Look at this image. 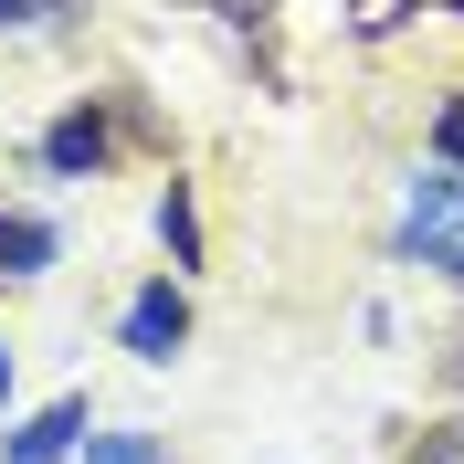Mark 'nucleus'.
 Here are the masks:
<instances>
[{
  "label": "nucleus",
  "mask_w": 464,
  "mask_h": 464,
  "mask_svg": "<svg viewBox=\"0 0 464 464\" xmlns=\"http://www.w3.org/2000/svg\"><path fill=\"white\" fill-rule=\"evenodd\" d=\"M0 411H11V348H0Z\"/></svg>",
  "instance_id": "nucleus-10"
},
{
  "label": "nucleus",
  "mask_w": 464,
  "mask_h": 464,
  "mask_svg": "<svg viewBox=\"0 0 464 464\" xmlns=\"http://www.w3.org/2000/svg\"><path fill=\"white\" fill-rule=\"evenodd\" d=\"M53 11H63V0H0V32H43Z\"/></svg>",
  "instance_id": "nucleus-9"
},
{
  "label": "nucleus",
  "mask_w": 464,
  "mask_h": 464,
  "mask_svg": "<svg viewBox=\"0 0 464 464\" xmlns=\"http://www.w3.org/2000/svg\"><path fill=\"white\" fill-rule=\"evenodd\" d=\"M454 243H464V179L433 159V179H411V201H401V254L443 264Z\"/></svg>",
  "instance_id": "nucleus-1"
},
{
  "label": "nucleus",
  "mask_w": 464,
  "mask_h": 464,
  "mask_svg": "<svg viewBox=\"0 0 464 464\" xmlns=\"http://www.w3.org/2000/svg\"><path fill=\"white\" fill-rule=\"evenodd\" d=\"M85 433H95L85 391H63V401H43V411L22 422V433L0 443V464H74V454H85Z\"/></svg>",
  "instance_id": "nucleus-3"
},
{
  "label": "nucleus",
  "mask_w": 464,
  "mask_h": 464,
  "mask_svg": "<svg viewBox=\"0 0 464 464\" xmlns=\"http://www.w3.org/2000/svg\"><path fill=\"white\" fill-rule=\"evenodd\" d=\"M443 264H454V285H464V243H454V254H443Z\"/></svg>",
  "instance_id": "nucleus-11"
},
{
  "label": "nucleus",
  "mask_w": 464,
  "mask_h": 464,
  "mask_svg": "<svg viewBox=\"0 0 464 464\" xmlns=\"http://www.w3.org/2000/svg\"><path fill=\"white\" fill-rule=\"evenodd\" d=\"M433 159H443V169L464 179V85H454V95L433 106Z\"/></svg>",
  "instance_id": "nucleus-8"
},
{
  "label": "nucleus",
  "mask_w": 464,
  "mask_h": 464,
  "mask_svg": "<svg viewBox=\"0 0 464 464\" xmlns=\"http://www.w3.org/2000/svg\"><path fill=\"white\" fill-rule=\"evenodd\" d=\"M106 116H95V106H74V116H53V127H43V169H53V179H95V169H106Z\"/></svg>",
  "instance_id": "nucleus-4"
},
{
  "label": "nucleus",
  "mask_w": 464,
  "mask_h": 464,
  "mask_svg": "<svg viewBox=\"0 0 464 464\" xmlns=\"http://www.w3.org/2000/svg\"><path fill=\"white\" fill-rule=\"evenodd\" d=\"M116 338H127V359H148V370H169L179 359V338H190V295L159 275V285H138L127 295V317H116Z\"/></svg>",
  "instance_id": "nucleus-2"
},
{
  "label": "nucleus",
  "mask_w": 464,
  "mask_h": 464,
  "mask_svg": "<svg viewBox=\"0 0 464 464\" xmlns=\"http://www.w3.org/2000/svg\"><path fill=\"white\" fill-rule=\"evenodd\" d=\"M159 243H169L179 275H201V201H190V179H169V190H159Z\"/></svg>",
  "instance_id": "nucleus-6"
},
{
  "label": "nucleus",
  "mask_w": 464,
  "mask_h": 464,
  "mask_svg": "<svg viewBox=\"0 0 464 464\" xmlns=\"http://www.w3.org/2000/svg\"><path fill=\"white\" fill-rule=\"evenodd\" d=\"M85 464H169L159 433H85Z\"/></svg>",
  "instance_id": "nucleus-7"
},
{
  "label": "nucleus",
  "mask_w": 464,
  "mask_h": 464,
  "mask_svg": "<svg viewBox=\"0 0 464 464\" xmlns=\"http://www.w3.org/2000/svg\"><path fill=\"white\" fill-rule=\"evenodd\" d=\"M53 254H63V232L43 222V211H0V275H11V285L53 275Z\"/></svg>",
  "instance_id": "nucleus-5"
}]
</instances>
